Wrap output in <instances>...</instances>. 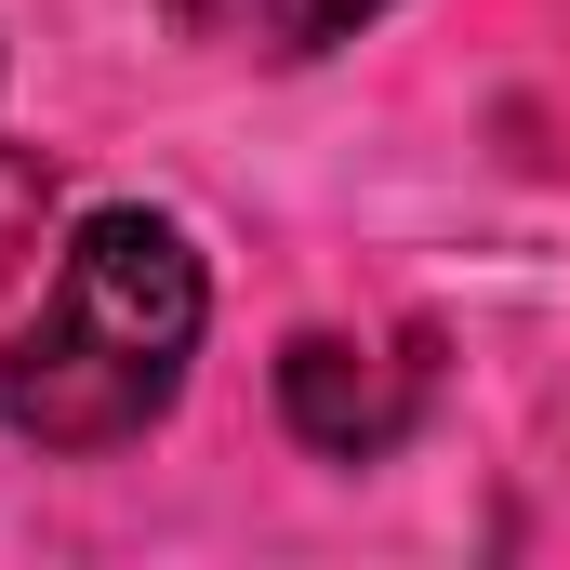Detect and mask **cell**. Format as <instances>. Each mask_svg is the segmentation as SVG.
I'll return each instance as SVG.
<instances>
[{
    "label": "cell",
    "instance_id": "6da1fadb",
    "mask_svg": "<svg viewBox=\"0 0 570 570\" xmlns=\"http://www.w3.org/2000/svg\"><path fill=\"white\" fill-rule=\"evenodd\" d=\"M199 332H213V266H199V239H186L159 199H94V213L67 226L40 305H27L13 345H0V425L27 438V451H67V464L134 451V438L186 399Z\"/></svg>",
    "mask_w": 570,
    "mask_h": 570
},
{
    "label": "cell",
    "instance_id": "7a4b0ae2",
    "mask_svg": "<svg viewBox=\"0 0 570 570\" xmlns=\"http://www.w3.org/2000/svg\"><path fill=\"white\" fill-rule=\"evenodd\" d=\"M425 412V345H358V332H292L279 345V425L318 464H385Z\"/></svg>",
    "mask_w": 570,
    "mask_h": 570
},
{
    "label": "cell",
    "instance_id": "3957f363",
    "mask_svg": "<svg viewBox=\"0 0 570 570\" xmlns=\"http://www.w3.org/2000/svg\"><path fill=\"white\" fill-rule=\"evenodd\" d=\"M385 0H173V27L199 53H239V67H318L332 40H358Z\"/></svg>",
    "mask_w": 570,
    "mask_h": 570
}]
</instances>
